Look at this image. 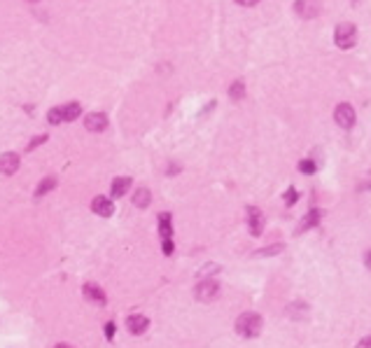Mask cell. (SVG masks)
I'll return each instance as SVG.
<instances>
[{
  "label": "cell",
  "instance_id": "1",
  "mask_svg": "<svg viewBox=\"0 0 371 348\" xmlns=\"http://www.w3.org/2000/svg\"><path fill=\"white\" fill-rule=\"evenodd\" d=\"M236 332L241 336H245V339H255V336H259V332H262V315H257V313L238 315Z\"/></svg>",
  "mask_w": 371,
  "mask_h": 348
},
{
  "label": "cell",
  "instance_id": "2",
  "mask_svg": "<svg viewBox=\"0 0 371 348\" xmlns=\"http://www.w3.org/2000/svg\"><path fill=\"white\" fill-rule=\"evenodd\" d=\"M82 108L80 103H66V105H59V108H52L47 115V122L54 126V124H63V122H75L80 117Z\"/></svg>",
  "mask_w": 371,
  "mask_h": 348
},
{
  "label": "cell",
  "instance_id": "3",
  "mask_svg": "<svg viewBox=\"0 0 371 348\" xmlns=\"http://www.w3.org/2000/svg\"><path fill=\"white\" fill-rule=\"evenodd\" d=\"M334 42H336L341 49H350L355 42H357V28L350 21H343L334 28Z\"/></svg>",
  "mask_w": 371,
  "mask_h": 348
},
{
  "label": "cell",
  "instance_id": "4",
  "mask_svg": "<svg viewBox=\"0 0 371 348\" xmlns=\"http://www.w3.org/2000/svg\"><path fill=\"white\" fill-rule=\"evenodd\" d=\"M334 119H336V124L341 129H352L355 122H357L355 108L348 105V103H341V105H336V110H334Z\"/></svg>",
  "mask_w": 371,
  "mask_h": 348
},
{
  "label": "cell",
  "instance_id": "5",
  "mask_svg": "<svg viewBox=\"0 0 371 348\" xmlns=\"http://www.w3.org/2000/svg\"><path fill=\"white\" fill-rule=\"evenodd\" d=\"M217 292H220V283L213 280V278H206V280H201V283L196 285L194 297L199 301H213L217 297Z\"/></svg>",
  "mask_w": 371,
  "mask_h": 348
},
{
  "label": "cell",
  "instance_id": "6",
  "mask_svg": "<svg viewBox=\"0 0 371 348\" xmlns=\"http://www.w3.org/2000/svg\"><path fill=\"white\" fill-rule=\"evenodd\" d=\"M294 10L301 19H315L320 14V0H297Z\"/></svg>",
  "mask_w": 371,
  "mask_h": 348
},
{
  "label": "cell",
  "instance_id": "7",
  "mask_svg": "<svg viewBox=\"0 0 371 348\" xmlns=\"http://www.w3.org/2000/svg\"><path fill=\"white\" fill-rule=\"evenodd\" d=\"M84 126H87V131L101 133V131L108 129V117L103 115V112H89V115L84 117Z\"/></svg>",
  "mask_w": 371,
  "mask_h": 348
},
{
  "label": "cell",
  "instance_id": "8",
  "mask_svg": "<svg viewBox=\"0 0 371 348\" xmlns=\"http://www.w3.org/2000/svg\"><path fill=\"white\" fill-rule=\"evenodd\" d=\"M248 225H250V234L252 236H259L264 229V215L257 206H248Z\"/></svg>",
  "mask_w": 371,
  "mask_h": 348
},
{
  "label": "cell",
  "instance_id": "9",
  "mask_svg": "<svg viewBox=\"0 0 371 348\" xmlns=\"http://www.w3.org/2000/svg\"><path fill=\"white\" fill-rule=\"evenodd\" d=\"M17 171H19V154H14V152L0 154V173L3 176H12Z\"/></svg>",
  "mask_w": 371,
  "mask_h": 348
},
{
  "label": "cell",
  "instance_id": "10",
  "mask_svg": "<svg viewBox=\"0 0 371 348\" xmlns=\"http://www.w3.org/2000/svg\"><path fill=\"white\" fill-rule=\"evenodd\" d=\"M91 211H94L96 215H101V218H110V215L115 213V206H112V201H110L108 197H94Z\"/></svg>",
  "mask_w": 371,
  "mask_h": 348
},
{
  "label": "cell",
  "instance_id": "11",
  "mask_svg": "<svg viewBox=\"0 0 371 348\" xmlns=\"http://www.w3.org/2000/svg\"><path fill=\"white\" fill-rule=\"evenodd\" d=\"M82 294L87 297L89 301H94V304H98V306H105V292H103L98 285H94V283H87V285L82 287Z\"/></svg>",
  "mask_w": 371,
  "mask_h": 348
},
{
  "label": "cell",
  "instance_id": "12",
  "mask_svg": "<svg viewBox=\"0 0 371 348\" xmlns=\"http://www.w3.org/2000/svg\"><path fill=\"white\" fill-rule=\"evenodd\" d=\"M147 327H149V320L145 315H131V318H126V329L131 334H142Z\"/></svg>",
  "mask_w": 371,
  "mask_h": 348
},
{
  "label": "cell",
  "instance_id": "13",
  "mask_svg": "<svg viewBox=\"0 0 371 348\" xmlns=\"http://www.w3.org/2000/svg\"><path fill=\"white\" fill-rule=\"evenodd\" d=\"M320 218H322V213L317 211V208H313V211H308V213H306V215H304V220H301V225H299L297 234L306 232V229H310V227H315L317 222H320Z\"/></svg>",
  "mask_w": 371,
  "mask_h": 348
},
{
  "label": "cell",
  "instance_id": "14",
  "mask_svg": "<svg viewBox=\"0 0 371 348\" xmlns=\"http://www.w3.org/2000/svg\"><path fill=\"white\" fill-rule=\"evenodd\" d=\"M128 187H131V178H115L110 192H112V197H124Z\"/></svg>",
  "mask_w": 371,
  "mask_h": 348
},
{
  "label": "cell",
  "instance_id": "15",
  "mask_svg": "<svg viewBox=\"0 0 371 348\" xmlns=\"http://www.w3.org/2000/svg\"><path fill=\"white\" fill-rule=\"evenodd\" d=\"M149 201H152V194H149L147 187H138L133 194V206H138V208H147Z\"/></svg>",
  "mask_w": 371,
  "mask_h": 348
},
{
  "label": "cell",
  "instance_id": "16",
  "mask_svg": "<svg viewBox=\"0 0 371 348\" xmlns=\"http://www.w3.org/2000/svg\"><path fill=\"white\" fill-rule=\"evenodd\" d=\"M159 234H161V239H170V236H173L170 213H161V215H159Z\"/></svg>",
  "mask_w": 371,
  "mask_h": 348
},
{
  "label": "cell",
  "instance_id": "17",
  "mask_svg": "<svg viewBox=\"0 0 371 348\" xmlns=\"http://www.w3.org/2000/svg\"><path fill=\"white\" fill-rule=\"evenodd\" d=\"M56 185V178H45L40 185H38V190H35V197H42V194H47L49 190H54Z\"/></svg>",
  "mask_w": 371,
  "mask_h": 348
},
{
  "label": "cell",
  "instance_id": "18",
  "mask_svg": "<svg viewBox=\"0 0 371 348\" xmlns=\"http://www.w3.org/2000/svg\"><path fill=\"white\" fill-rule=\"evenodd\" d=\"M243 94H245V84L241 82V80H238V82H234L229 87V96L234 98V101H241V98H243Z\"/></svg>",
  "mask_w": 371,
  "mask_h": 348
},
{
  "label": "cell",
  "instance_id": "19",
  "mask_svg": "<svg viewBox=\"0 0 371 348\" xmlns=\"http://www.w3.org/2000/svg\"><path fill=\"white\" fill-rule=\"evenodd\" d=\"M283 250V246L280 243H276V246H271V248H264V250H257V257H266V255H273V253H280Z\"/></svg>",
  "mask_w": 371,
  "mask_h": 348
},
{
  "label": "cell",
  "instance_id": "20",
  "mask_svg": "<svg viewBox=\"0 0 371 348\" xmlns=\"http://www.w3.org/2000/svg\"><path fill=\"white\" fill-rule=\"evenodd\" d=\"M299 168H301V173H306V176H310V173H315L317 171V166L310 161V159H306V161H301L299 164Z\"/></svg>",
  "mask_w": 371,
  "mask_h": 348
},
{
  "label": "cell",
  "instance_id": "21",
  "mask_svg": "<svg viewBox=\"0 0 371 348\" xmlns=\"http://www.w3.org/2000/svg\"><path fill=\"white\" fill-rule=\"evenodd\" d=\"M45 140H47V136H38V138H33V140H31V143L26 145V150H28V152H33L35 147H38V145H42Z\"/></svg>",
  "mask_w": 371,
  "mask_h": 348
},
{
  "label": "cell",
  "instance_id": "22",
  "mask_svg": "<svg viewBox=\"0 0 371 348\" xmlns=\"http://www.w3.org/2000/svg\"><path fill=\"white\" fill-rule=\"evenodd\" d=\"M285 201H287V206H292L294 201H297V190L292 187V190H287V194H285Z\"/></svg>",
  "mask_w": 371,
  "mask_h": 348
},
{
  "label": "cell",
  "instance_id": "23",
  "mask_svg": "<svg viewBox=\"0 0 371 348\" xmlns=\"http://www.w3.org/2000/svg\"><path fill=\"white\" fill-rule=\"evenodd\" d=\"M173 250H175V248H173V241H170V239H163V253H166V255H173Z\"/></svg>",
  "mask_w": 371,
  "mask_h": 348
},
{
  "label": "cell",
  "instance_id": "24",
  "mask_svg": "<svg viewBox=\"0 0 371 348\" xmlns=\"http://www.w3.org/2000/svg\"><path fill=\"white\" fill-rule=\"evenodd\" d=\"M105 336H108V339L115 336V322H108V325H105Z\"/></svg>",
  "mask_w": 371,
  "mask_h": 348
},
{
  "label": "cell",
  "instance_id": "25",
  "mask_svg": "<svg viewBox=\"0 0 371 348\" xmlns=\"http://www.w3.org/2000/svg\"><path fill=\"white\" fill-rule=\"evenodd\" d=\"M357 348H371V336H366V339H362Z\"/></svg>",
  "mask_w": 371,
  "mask_h": 348
},
{
  "label": "cell",
  "instance_id": "26",
  "mask_svg": "<svg viewBox=\"0 0 371 348\" xmlns=\"http://www.w3.org/2000/svg\"><path fill=\"white\" fill-rule=\"evenodd\" d=\"M236 3H241V5H257V3H259V0H236Z\"/></svg>",
  "mask_w": 371,
  "mask_h": 348
},
{
  "label": "cell",
  "instance_id": "27",
  "mask_svg": "<svg viewBox=\"0 0 371 348\" xmlns=\"http://www.w3.org/2000/svg\"><path fill=\"white\" fill-rule=\"evenodd\" d=\"M364 264H366V269H371V250L364 255Z\"/></svg>",
  "mask_w": 371,
  "mask_h": 348
},
{
  "label": "cell",
  "instance_id": "28",
  "mask_svg": "<svg viewBox=\"0 0 371 348\" xmlns=\"http://www.w3.org/2000/svg\"><path fill=\"white\" fill-rule=\"evenodd\" d=\"M54 348H73V346H68V343H59V346H54Z\"/></svg>",
  "mask_w": 371,
  "mask_h": 348
}]
</instances>
